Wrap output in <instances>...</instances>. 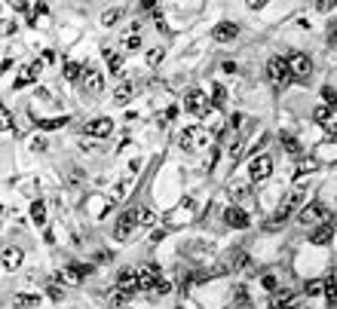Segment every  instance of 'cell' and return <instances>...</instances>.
Masks as SVG:
<instances>
[{"mask_svg":"<svg viewBox=\"0 0 337 309\" xmlns=\"http://www.w3.org/2000/svg\"><path fill=\"white\" fill-rule=\"evenodd\" d=\"M267 80H270V86L276 89V92H282L288 83H295V77H291V70H288V61L285 58H270L267 61Z\"/></svg>","mask_w":337,"mask_h":309,"instance_id":"obj_1","label":"cell"},{"mask_svg":"<svg viewBox=\"0 0 337 309\" xmlns=\"http://www.w3.org/2000/svg\"><path fill=\"white\" fill-rule=\"evenodd\" d=\"M301 202H304V193H301V190H295V193H288V199H285V202H282V205L276 208V215H273V218L267 221V227H270V230H276V227H282V224H285V221H288V218L295 215V208H298Z\"/></svg>","mask_w":337,"mask_h":309,"instance_id":"obj_2","label":"cell"},{"mask_svg":"<svg viewBox=\"0 0 337 309\" xmlns=\"http://www.w3.org/2000/svg\"><path fill=\"white\" fill-rule=\"evenodd\" d=\"M178 141H181V147H184L187 153H193V150H199V147L209 144V132H206L203 126H187Z\"/></svg>","mask_w":337,"mask_h":309,"instance_id":"obj_3","label":"cell"},{"mask_svg":"<svg viewBox=\"0 0 337 309\" xmlns=\"http://www.w3.org/2000/svg\"><path fill=\"white\" fill-rule=\"evenodd\" d=\"M135 227H138V211H135V208L123 211V215L117 218V224H114V239H117V242H126V239L135 233Z\"/></svg>","mask_w":337,"mask_h":309,"instance_id":"obj_4","label":"cell"},{"mask_svg":"<svg viewBox=\"0 0 337 309\" xmlns=\"http://www.w3.org/2000/svg\"><path fill=\"white\" fill-rule=\"evenodd\" d=\"M285 61H288V70H291L295 80H310V74H313V61H310V55H304V52H291Z\"/></svg>","mask_w":337,"mask_h":309,"instance_id":"obj_5","label":"cell"},{"mask_svg":"<svg viewBox=\"0 0 337 309\" xmlns=\"http://www.w3.org/2000/svg\"><path fill=\"white\" fill-rule=\"evenodd\" d=\"M209 95L203 92V89H190L187 92V98H184V107H187V113H193V116H206L209 113Z\"/></svg>","mask_w":337,"mask_h":309,"instance_id":"obj_6","label":"cell"},{"mask_svg":"<svg viewBox=\"0 0 337 309\" xmlns=\"http://www.w3.org/2000/svg\"><path fill=\"white\" fill-rule=\"evenodd\" d=\"M325 218H328V211H325V205L322 202H310V205H304L301 208V224L304 227H319V224H325Z\"/></svg>","mask_w":337,"mask_h":309,"instance_id":"obj_7","label":"cell"},{"mask_svg":"<svg viewBox=\"0 0 337 309\" xmlns=\"http://www.w3.org/2000/svg\"><path fill=\"white\" fill-rule=\"evenodd\" d=\"M249 175H252V181H267L273 175V159L267 153H258L252 159V165H249Z\"/></svg>","mask_w":337,"mask_h":309,"instance_id":"obj_8","label":"cell"},{"mask_svg":"<svg viewBox=\"0 0 337 309\" xmlns=\"http://www.w3.org/2000/svg\"><path fill=\"white\" fill-rule=\"evenodd\" d=\"M236 34H239V25L236 21H218L212 28V40L215 43H230V40H236Z\"/></svg>","mask_w":337,"mask_h":309,"instance_id":"obj_9","label":"cell"},{"mask_svg":"<svg viewBox=\"0 0 337 309\" xmlns=\"http://www.w3.org/2000/svg\"><path fill=\"white\" fill-rule=\"evenodd\" d=\"M83 89H86L89 95H101V89H104V77H101V70H95L92 64H86V74H83Z\"/></svg>","mask_w":337,"mask_h":309,"instance_id":"obj_10","label":"cell"},{"mask_svg":"<svg viewBox=\"0 0 337 309\" xmlns=\"http://www.w3.org/2000/svg\"><path fill=\"white\" fill-rule=\"evenodd\" d=\"M89 273H92V267H89V264H68V267H64V273H61V279H64L68 285H80Z\"/></svg>","mask_w":337,"mask_h":309,"instance_id":"obj_11","label":"cell"},{"mask_svg":"<svg viewBox=\"0 0 337 309\" xmlns=\"http://www.w3.org/2000/svg\"><path fill=\"white\" fill-rule=\"evenodd\" d=\"M110 132H114V120H107V116H98V120L86 123V135H92V138H107Z\"/></svg>","mask_w":337,"mask_h":309,"instance_id":"obj_12","label":"cell"},{"mask_svg":"<svg viewBox=\"0 0 337 309\" xmlns=\"http://www.w3.org/2000/svg\"><path fill=\"white\" fill-rule=\"evenodd\" d=\"M156 282H160V267H156V264H144V267L138 270V285H141V291H150Z\"/></svg>","mask_w":337,"mask_h":309,"instance_id":"obj_13","label":"cell"},{"mask_svg":"<svg viewBox=\"0 0 337 309\" xmlns=\"http://www.w3.org/2000/svg\"><path fill=\"white\" fill-rule=\"evenodd\" d=\"M224 221H227L230 227H236V230H245V227L252 224V218H249V215H245L239 205H230V208L224 211Z\"/></svg>","mask_w":337,"mask_h":309,"instance_id":"obj_14","label":"cell"},{"mask_svg":"<svg viewBox=\"0 0 337 309\" xmlns=\"http://www.w3.org/2000/svg\"><path fill=\"white\" fill-rule=\"evenodd\" d=\"M295 306H298V294H295V291H288V288L276 291V294H273V300H270V309H295Z\"/></svg>","mask_w":337,"mask_h":309,"instance_id":"obj_15","label":"cell"},{"mask_svg":"<svg viewBox=\"0 0 337 309\" xmlns=\"http://www.w3.org/2000/svg\"><path fill=\"white\" fill-rule=\"evenodd\" d=\"M101 55H104V61H107V70H110L114 77H120V74H123V55H120V52H114L107 43L101 46Z\"/></svg>","mask_w":337,"mask_h":309,"instance_id":"obj_16","label":"cell"},{"mask_svg":"<svg viewBox=\"0 0 337 309\" xmlns=\"http://www.w3.org/2000/svg\"><path fill=\"white\" fill-rule=\"evenodd\" d=\"M117 288L138 294V291H141V285H138V273H135V270H123V273L117 276Z\"/></svg>","mask_w":337,"mask_h":309,"instance_id":"obj_17","label":"cell"},{"mask_svg":"<svg viewBox=\"0 0 337 309\" xmlns=\"http://www.w3.org/2000/svg\"><path fill=\"white\" fill-rule=\"evenodd\" d=\"M331 236H334V224H331V221H325V224H319V227L313 230L310 242H313V245H328V242H331Z\"/></svg>","mask_w":337,"mask_h":309,"instance_id":"obj_18","label":"cell"},{"mask_svg":"<svg viewBox=\"0 0 337 309\" xmlns=\"http://www.w3.org/2000/svg\"><path fill=\"white\" fill-rule=\"evenodd\" d=\"M40 77V70H34V64H28V67H21V74L15 77V83H12V89H25V86H31L34 80Z\"/></svg>","mask_w":337,"mask_h":309,"instance_id":"obj_19","label":"cell"},{"mask_svg":"<svg viewBox=\"0 0 337 309\" xmlns=\"http://www.w3.org/2000/svg\"><path fill=\"white\" fill-rule=\"evenodd\" d=\"M3 267H6L9 273H12V270H18V267H21V251H18V248H12V245H6V248H3Z\"/></svg>","mask_w":337,"mask_h":309,"instance_id":"obj_20","label":"cell"},{"mask_svg":"<svg viewBox=\"0 0 337 309\" xmlns=\"http://www.w3.org/2000/svg\"><path fill=\"white\" fill-rule=\"evenodd\" d=\"M83 74H86V64H80V61H64V80H71V83H77V80H83Z\"/></svg>","mask_w":337,"mask_h":309,"instance_id":"obj_21","label":"cell"},{"mask_svg":"<svg viewBox=\"0 0 337 309\" xmlns=\"http://www.w3.org/2000/svg\"><path fill=\"white\" fill-rule=\"evenodd\" d=\"M31 221H34L37 227H46V202H43V199H34V202H31Z\"/></svg>","mask_w":337,"mask_h":309,"instance_id":"obj_22","label":"cell"},{"mask_svg":"<svg viewBox=\"0 0 337 309\" xmlns=\"http://www.w3.org/2000/svg\"><path fill=\"white\" fill-rule=\"evenodd\" d=\"M132 92H135V86L132 83H123L117 92H114V104H120V107H126L129 101H132Z\"/></svg>","mask_w":337,"mask_h":309,"instance_id":"obj_23","label":"cell"},{"mask_svg":"<svg viewBox=\"0 0 337 309\" xmlns=\"http://www.w3.org/2000/svg\"><path fill=\"white\" fill-rule=\"evenodd\" d=\"M209 101H212V107H224V104H227V89H224L221 83H212Z\"/></svg>","mask_w":337,"mask_h":309,"instance_id":"obj_24","label":"cell"},{"mask_svg":"<svg viewBox=\"0 0 337 309\" xmlns=\"http://www.w3.org/2000/svg\"><path fill=\"white\" fill-rule=\"evenodd\" d=\"M71 120L68 116H49V120H37V126L43 129V132H52V129H64Z\"/></svg>","mask_w":337,"mask_h":309,"instance_id":"obj_25","label":"cell"},{"mask_svg":"<svg viewBox=\"0 0 337 309\" xmlns=\"http://www.w3.org/2000/svg\"><path fill=\"white\" fill-rule=\"evenodd\" d=\"M282 147H285V153H291V156L304 159V147H301V141H298V138H291V135L285 138V135H282Z\"/></svg>","mask_w":337,"mask_h":309,"instance_id":"obj_26","label":"cell"},{"mask_svg":"<svg viewBox=\"0 0 337 309\" xmlns=\"http://www.w3.org/2000/svg\"><path fill=\"white\" fill-rule=\"evenodd\" d=\"M331 113H334V110H331L328 104H319V107L313 110V123H316V126H328V120H331Z\"/></svg>","mask_w":337,"mask_h":309,"instance_id":"obj_27","label":"cell"},{"mask_svg":"<svg viewBox=\"0 0 337 309\" xmlns=\"http://www.w3.org/2000/svg\"><path fill=\"white\" fill-rule=\"evenodd\" d=\"M316 165H319V162H316L313 156H310V159H307V156H304V159H298V181H304L310 172H316Z\"/></svg>","mask_w":337,"mask_h":309,"instance_id":"obj_28","label":"cell"},{"mask_svg":"<svg viewBox=\"0 0 337 309\" xmlns=\"http://www.w3.org/2000/svg\"><path fill=\"white\" fill-rule=\"evenodd\" d=\"M132 297H135L132 291H123V288H114V294H110L107 300H110V306H126V303H129Z\"/></svg>","mask_w":337,"mask_h":309,"instance_id":"obj_29","label":"cell"},{"mask_svg":"<svg viewBox=\"0 0 337 309\" xmlns=\"http://www.w3.org/2000/svg\"><path fill=\"white\" fill-rule=\"evenodd\" d=\"M15 309H28V306H37L40 303V294H15Z\"/></svg>","mask_w":337,"mask_h":309,"instance_id":"obj_30","label":"cell"},{"mask_svg":"<svg viewBox=\"0 0 337 309\" xmlns=\"http://www.w3.org/2000/svg\"><path fill=\"white\" fill-rule=\"evenodd\" d=\"M120 15H123V6H114V9H107V12L101 15V25H104V28H114V25L120 21Z\"/></svg>","mask_w":337,"mask_h":309,"instance_id":"obj_31","label":"cell"},{"mask_svg":"<svg viewBox=\"0 0 337 309\" xmlns=\"http://www.w3.org/2000/svg\"><path fill=\"white\" fill-rule=\"evenodd\" d=\"M322 291H325V282H322V279H313V282L304 285V294H310V297H316V294H322Z\"/></svg>","mask_w":337,"mask_h":309,"instance_id":"obj_32","label":"cell"},{"mask_svg":"<svg viewBox=\"0 0 337 309\" xmlns=\"http://www.w3.org/2000/svg\"><path fill=\"white\" fill-rule=\"evenodd\" d=\"M163 55H166V49H163V46H153V49L147 52V64H150V67H156V64L163 61Z\"/></svg>","mask_w":337,"mask_h":309,"instance_id":"obj_33","label":"cell"},{"mask_svg":"<svg viewBox=\"0 0 337 309\" xmlns=\"http://www.w3.org/2000/svg\"><path fill=\"white\" fill-rule=\"evenodd\" d=\"M31 150H34V153H46V150H49V141H46L43 135H34V138H31Z\"/></svg>","mask_w":337,"mask_h":309,"instance_id":"obj_34","label":"cell"},{"mask_svg":"<svg viewBox=\"0 0 337 309\" xmlns=\"http://www.w3.org/2000/svg\"><path fill=\"white\" fill-rule=\"evenodd\" d=\"M169 291H172V285H169L166 279H160V282H156V285L150 288V297H166Z\"/></svg>","mask_w":337,"mask_h":309,"instance_id":"obj_35","label":"cell"},{"mask_svg":"<svg viewBox=\"0 0 337 309\" xmlns=\"http://www.w3.org/2000/svg\"><path fill=\"white\" fill-rule=\"evenodd\" d=\"M138 46H141V34H129V37L123 40V49H126V52H135Z\"/></svg>","mask_w":337,"mask_h":309,"instance_id":"obj_36","label":"cell"},{"mask_svg":"<svg viewBox=\"0 0 337 309\" xmlns=\"http://www.w3.org/2000/svg\"><path fill=\"white\" fill-rule=\"evenodd\" d=\"M233 199L249 202V199H252V190H249V187H242V184H233Z\"/></svg>","mask_w":337,"mask_h":309,"instance_id":"obj_37","label":"cell"},{"mask_svg":"<svg viewBox=\"0 0 337 309\" xmlns=\"http://www.w3.org/2000/svg\"><path fill=\"white\" fill-rule=\"evenodd\" d=\"M138 224H144V227H153V224H156V215H153L150 208H141V211H138Z\"/></svg>","mask_w":337,"mask_h":309,"instance_id":"obj_38","label":"cell"},{"mask_svg":"<svg viewBox=\"0 0 337 309\" xmlns=\"http://www.w3.org/2000/svg\"><path fill=\"white\" fill-rule=\"evenodd\" d=\"M236 306L252 309V300H249V291H245V288H236Z\"/></svg>","mask_w":337,"mask_h":309,"instance_id":"obj_39","label":"cell"},{"mask_svg":"<svg viewBox=\"0 0 337 309\" xmlns=\"http://www.w3.org/2000/svg\"><path fill=\"white\" fill-rule=\"evenodd\" d=\"M230 264H233L236 270H242V267L249 264V257H245V251H233V254H230Z\"/></svg>","mask_w":337,"mask_h":309,"instance_id":"obj_40","label":"cell"},{"mask_svg":"<svg viewBox=\"0 0 337 309\" xmlns=\"http://www.w3.org/2000/svg\"><path fill=\"white\" fill-rule=\"evenodd\" d=\"M322 98H325V104H328V107L337 104V89H334V86H325V89H322Z\"/></svg>","mask_w":337,"mask_h":309,"instance_id":"obj_41","label":"cell"},{"mask_svg":"<svg viewBox=\"0 0 337 309\" xmlns=\"http://www.w3.org/2000/svg\"><path fill=\"white\" fill-rule=\"evenodd\" d=\"M325 294H328V300H331V303L337 300V285H334V279H328V282H325Z\"/></svg>","mask_w":337,"mask_h":309,"instance_id":"obj_42","label":"cell"},{"mask_svg":"<svg viewBox=\"0 0 337 309\" xmlns=\"http://www.w3.org/2000/svg\"><path fill=\"white\" fill-rule=\"evenodd\" d=\"M46 291H49V297H52V300H64V291H61V285H49Z\"/></svg>","mask_w":337,"mask_h":309,"instance_id":"obj_43","label":"cell"},{"mask_svg":"<svg viewBox=\"0 0 337 309\" xmlns=\"http://www.w3.org/2000/svg\"><path fill=\"white\" fill-rule=\"evenodd\" d=\"M328 43H331V46H337V18L328 25Z\"/></svg>","mask_w":337,"mask_h":309,"instance_id":"obj_44","label":"cell"},{"mask_svg":"<svg viewBox=\"0 0 337 309\" xmlns=\"http://www.w3.org/2000/svg\"><path fill=\"white\" fill-rule=\"evenodd\" d=\"M227 126H230V129H239V126H242V113H233V116H230V123H227Z\"/></svg>","mask_w":337,"mask_h":309,"instance_id":"obj_45","label":"cell"},{"mask_svg":"<svg viewBox=\"0 0 337 309\" xmlns=\"http://www.w3.org/2000/svg\"><path fill=\"white\" fill-rule=\"evenodd\" d=\"M325 129H328L331 135H337V110L331 113V120H328V126H325Z\"/></svg>","mask_w":337,"mask_h":309,"instance_id":"obj_46","label":"cell"},{"mask_svg":"<svg viewBox=\"0 0 337 309\" xmlns=\"http://www.w3.org/2000/svg\"><path fill=\"white\" fill-rule=\"evenodd\" d=\"M221 70H224V74H236V64H233V61H224Z\"/></svg>","mask_w":337,"mask_h":309,"instance_id":"obj_47","label":"cell"},{"mask_svg":"<svg viewBox=\"0 0 337 309\" xmlns=\"http://www.w3.org/2000/svg\"><path fill=\"white\" fill-rule=\"evenodd\" d=\"M264 288L273 291V288H276V279H273V276H264Z\"/></svg>","mask_w":337,"mask_h":309,"instance_id":"obj_48","label":"cell"},{"mask_svg":"<svg viewBox=\"0 0 337 309\" xmlns=\"http://www.w3.org/2000/svg\"><path fill=\"white\" fill-rule=\"evenodd\" d=\"M141 165H144V162H141V156H138V159H132V162H129V172H138Z\"/></svg>","mask_w":337,"mask_h":309,"instance_id":"obj_49","label":"cell"},{"mask_svg":"<svg viewBox=\"0 0 337 309\" xmlns=\"http://www.w3.org/2000/svg\"><path fill=\"white\" fill-rule=\"evenodd\" d=\"M316 9L319 12H328V9H334V3H316Z\"/></svg>","mask_w":337,"mask_h":309,"instance_id":"obj_50","label":"cell"}]
</instances>
